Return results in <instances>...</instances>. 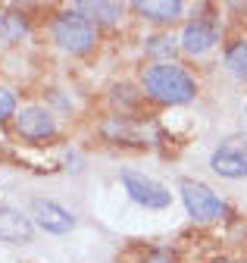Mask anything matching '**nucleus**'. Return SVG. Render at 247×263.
I'll list each match as a JSON object with an SVG mask.
<instances>
[{"instance_id": "nucleus-1", "label": "nucleus", "mask_w": 247, "mask_h": 263, "mask_svg": "<svg viewBox=\"0 0 247 263\" xmlns=\"http://www.w3.org/2000/svg\"><path fill=\"white\" fill-rule=\"evenodd\" d=\"M144 101L163 110L191 107L200 97V76L184 60L172 63H144L135 76Z\"/></svg>"}, {"instance_id": "nucleus-2", "label": "nucleus", "mask_w": 247, "mask_h": 263, "mask_svg": "<svg viewBox=\"0 0 247 263\" xmlns=\"http://www.w3.org/2000/svg\"><path fill=\"white\" fill-rule=\"evenodd\" d=\"M191 16L181 22L178 28V50L184 60H207L216 50H222L229 38V25H225V7H213V4H197L188 7Z\"/></svg>"}, {"instance_id": "nucleus-3", "label": "nucleus", "mask_w": 247, "mask_h": 263, "mask_svg": "<svg viewBox=\"0 0 247 263\" xmlns=\"http://www.w3.org/2000/svg\"><path fill=\"white\" fill-rule=\"evenodd\" d=\"M47 41L59 53L81 60V57L97 53V47L104 41V31L91 22L85 13H78L69 4V7H59V10L50 13V19H47Z\"/></svg>"}, {"instance_id": "nucleus-4", "label": "nucleus", "mask_w": 247, "mask_h": 263, "mask_svg": "<svg viewBox=\"0 0 247 263\" xmlns=\"http://www.w3.org/2000/svg\"><path fill=\"white\" fill-rule=\"evenodd\" d=\"M175 197L184 207V216L194 226H229L238 216L235 207L229 204V197L197 176H181L175 182Z\"/></svg>"}, {"instance_id": "nucleus-5", "label": "nucleus", "mask_w": 247, "mask_h": 263, "mask_svg": "<svg viewBox=\"0 0 247 263\" xmlns=\"http://www.w3.org/2000/svg\"><path fill=\"white\" fill-rule=\"evenodd\" d=\"M97 135L100 141L113 144V147H135V151H147V147H160L166 141L163 125L153 116H116L107 113L97 122Z\"/></svg>"}, {"instance_id": "nucleus-6", "label": "nucleus", "mask_w": 247, "mask_h": 263, "mask_svg": "<svg viewBox=\"0 0 247 263\" xmlns=\"http://www.w3.org/2000/svg\"><path fill=\"white\" fill-rule=\"evenodd\" d=\"M119 185H122V191H126V197L135 204V207H141V210H147V213H163V210H169L178 197H175V188H169L166 182H160L157 176H150V173H144V170H135V166H122L119 170Z\"/></svg>"}, {"instance_id": "nucleus-7", "label": "nucleus", "mask_w": 247, "mask_h": 263, "mask_svg": "<svg viewBox=\"0 0 247 263\" xmlns=\"http://www.w3.org/2000/svg\"><path fill=\"white\" fill-rule=\"evenodd\" d=\"M13 135L25 144H50L59 135V119L44 104H25L13 119Z\"/></svg>"}, {"instance_id": "nucleus-8", "label": "nucleus", "mask_w": 247, "mask_h": 263, "mask_svg": "<svg viewBox=\"0 0 247 263\" xmlns=\"http://www.w3.org/2000/svg\"><path fill=\"white\" fill-rule=\"evenodd\" d=\"M28 216H32V222H35L38 232L56 235V238L75 232V226H78V216H75L72 207L53 201V197H41V194L28 201Z\"/></svg>"}, {"instance_id": "nucleus-9", "label": "nucleus", "mask_w": 247, "mask_h": 263, "mask_svg": "<svg viewBox=\"0 0 247 263\" xmlns=\"http://www.w3.org/2000/svg\"><path fill=\"white\" fill-rule=\"evenodd\" d=\"M207 166L222 182H247V138H222L210 151Z\"/></svg>"}, {"instance_id": "nucleus-10", "label": "nucleus", "mask_w": 247, "mask_h": 263, "mask_svg": "<svg viewBox=\"0 0 247 263\" xmlns=\"http://www.w3.org/2000/svg\"><path fill=\"white\" fill-rule=\"evenodd\" d=\"M132 16L147 22L153 31H169L172 25H181L188 19V4L184 0H132Z\"/></svg>"}, {"instance_id": "nucleus-11", "label": "nucleus", "mask_w": 247, "mask_h": 263, "mask_svg": "<svg viewBox=\"0 0 247 263\" xmlns=\"http://www.w3.org/2000/svg\"><path fill=\"white\" fill-rule=\"evenodd\" d=\"M38 229L28 216V210L16 204H0V241L10 248H28L35 241Z\"/></svg>"}, {"instance_id": "nucleus-12", "label": "nucleus", "mask_w": 247, "mask_h": 263, "mask_svg": "<svg viewBox=\"0 0 247 263\" xmlns=\"http://www.w3.org/2000/svg\"><path fill=\"white\" fill-rule=\"evenodd\" d=\"M72 7L85 13L100 31H113L119 25H126V19L132 16L129 4H119V0H75Z\"/></svg>"}, {"instance_id": "nucleus-13", "label": "nucleus", "mask_w": 247, "mask_h": 263, "mask_svg": "<svg viewBox=\"0 0 247 263\" xmlns=\"http://www.w3.org/2000/svg\"><path fill=\"white\" fill-rule=\"evenodd\" d=\"M219 63H222V72L238 82L247 85V31H229V38L219 50Z\"/></svg>"}, {"instance_id": "nucleus-14", "label": "nucleus", "mask_w": 247, "mask_h": 263, "mask_svg": "<svg viewBox=\"0 0 247 263\" xmlns=\"http://www.w3.org/2000/svg\"><path fill=\"white\" fill-rule=\"evenodd\" d=\"M144 104L147 101H144V94H141L135 79H122V82H113L107 88V107L116 116H141Z\"/></svg>"}, {"instance_id": "nucleus-15", "label": "nucleus", "mask_w": 247, "mask_h": 263, "mask_svg": "<svg viewBox=\"0 0 247 263\" xmlns=\"http://www.w3.org/2000/svg\"><path fill=\"white\" fill-rule=\"evenodd\" d=\"M141 57H144V63H172V60H181L178 35L150 28L147 35H141Z\"/></svg>"}, {"instance_id": "nucleus-16", "label": "nucleus", "mask_w": 247, "mask_h": 263, "mask_svg": "<svg viewBox=\"0 0 247 263\" xmlns=\"http://www.w3.org/2000/svg\"><path fill=\"white\" fill-rule=\"evenodd\" d=\"M32 31H35L32 16H28L22 7H7V10H0V44H7V47L22 44V41L32 38Z\"/></svg>"}, {"instance_id": "nucleus-17", "label": "nucleus", "mask_w": 247, "mask_h": 263, "mask_svg": "<svg viewBox=\"0 0 247 263\" xmlns=\"http://www.w3.org/2000/svg\"><path fill=\"white\" fill-rule=\"evenodd\" d=\"M141 263H181L172 245H147L141 251Z\"/></svg>"}, {"instance_id": "nucleus-18", "label": "nucleus", "mask_w": 247, "mask_h": 263, "mask_svg": "<svg viewBox=\"0 0 247 263\" xmlns=\"http://www.w3.org/2000/svg\"><path fill=\"white\" fill-rule=\"evenodd\" d=\"M19 113V94L10 85H0V125L13 122Z\"/></svg>"}, {"instance_id": "nucleus-19", "label": "nucleus", "mask_w": 247, "mask_h": 263, "mask_svg": "<svg viewBox=\"0 0 247 263\" xmlns=\"http://www.w3.org/2000/svg\"><path fill=\"white\" fill-rule=\"evenodd\" d=\"M63 163H66V170H69V173H81V170H85V160H81L75 151H69V154L63 157Z\"/></svg>"}, {"instance_id": "nucleus-20", "label": "nucleus", "mask_w": 247, "mask_h": 263, "mask_svg": "<svg viewBox=\"0 0 247 263\" xmlns=\"http://www.w3.org/2000/svg\"><path fill=\"white\" fill-rule=\"evenodd\" d=\"M244 248H247V226H244Z\"/></svg>"}, {"instance_id": "nucleus-21", "label": "nucleus", "mask_w": 247, "mask_h": 263, "mask_svg": "<svg viewBox=\"0 0 247 263\" xmlns=\"http://www.w3.org/2000/svg\"><path fill=\"white\" fill-rule=\"evenodd\" d=\"M244 119H247V101H244Z\"/></svg>"}, {"instance_id": "nucleus-22", "label": "nucleus", "mask_w": 247, "mask_h": 263, "mask_svg": "<svg viewBox=\"0 0 247 263\" xmlns=\"http://www.w3.org/2000/svg\"><path fill=\"white\" fill-rule=\"evenodd\" d=\"M244 138H247V132H244Z\"/></svg>"}]
</instances>
